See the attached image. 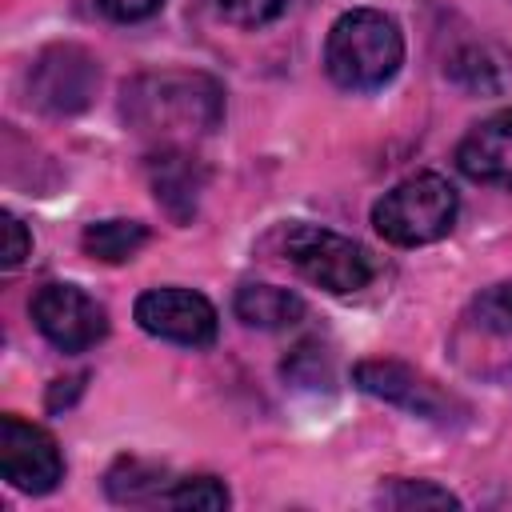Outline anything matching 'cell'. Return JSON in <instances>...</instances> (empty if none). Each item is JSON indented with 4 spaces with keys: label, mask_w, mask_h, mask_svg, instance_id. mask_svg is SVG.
Returning a JSON list of instances; mask_svg holds the SVG:
<instances>
[{
    "label": "cell",
    "mask_w": 512,
    "mask_h": 512,
    "mask_svg": "<svg viewBox=\"0 0 512 512\" xmlns=\"http://www.w3.org/2000/svg\"><path fill=\"white\" fill-rule=\"evenodd\" d=\"M124 120L144 132L176 144L184 136H204L224 116V92L204 72H144L124 84Z\"/></svg>",
    "instance_id": "1"
},
{
    "label": "cell",
    "mask_w": 512,
    "mask_h": 512,
    "mask_svg": "<svg viewBox=\"0 0 512 512\" xmlns=\"http://www.w3.org/2000/svg\"><path fill=\"white\" fill-rule=\"evenodd\" d=\"M404 64V36L388 12L352 8L344 12L324 40V68L340 88L372 92L384 88Z\"/></svg>",
    "instance_id": "2"
},
{
    "label": "cell",
    "mask_w": 512,
    "mask_h": 512,
    "mask_svg": "<svg viewBox=\"0 0 512 512\" xmlns=\"http://www.w3.org/2000/svg\"><path fill=\"white\" fill-rule=\"evenodd\" d=\"M456 212V188L436 172H416L372 204V228L396 248H420L444 240L456 224Z\"/></svg>",
    "instance_id": "3"
},
{
    "label": "cell",
    "mask_w": 512,
    "mask_h": 512,
    "mask_svg": "<svg viewBox=\"0 0 512 512\" xmlns=\"http://www.w3.org/2000/svg\"><path fill=\"white\" fill-rule=\"evenodd\" d=\"M280 244H284V260L304 280H312L316 288H324L332 296L360 292L376 272L372 256L356 240H348L332 228H320V224H288L280 232Z\"/></svg>",
    "instance_id": "4"
},
{
    "label": "cell",
    "mask_w": 512,
    "mask_h": 512,
    "mask_svg": "<svg viewBox=\"0 0 512 512\" xmlns=\"http://www.w3.org/2000/svg\"><path fill=\"white\" fill-rule=\"evenodd\" d=\"M96 84H100L96 56L80 44H52L28 68L32 104L44 112H56V116H72V112L88 108L96 96Z\"/></svg>",
    "instance_id": "5"
},
{
    "label": "cell",
    "mask_w": 512,
    "mask_h": 512,
    "mask_svg": "<svg viewBox=\"0 0 512 512\" xmlns=\"http://www.w3.org/2000/svg\"><path fill=\"white\" fill-rule=\"evenodd\" d=\"M36 332L60 352H84L108 336V312L76 284H44L32 296Z\"/></svg>",
    "instance_id": "6"
},
{
    "label": "cell",
    "mask_w": 512,
    "mask_h": 512,
    "mask_svg": "<svg viewBox=\"0 0 512 512\" xmlns=\"http://www.w3.org/2000/svg\"><path fill=\"white\" fill-rule=\"evenodd\" d=\"M132 316L148 336H160V340H172L184 348H208L220 328L212 300L192 288H176V284L140 292Z\"/></svg>",
    "instance_id": "7"
},
{
    "label": "cell",
    "mask_w": 512,
    "mask_h": 512,
    "mask_svg": "<svg viewBox=\"0 0 512 512\" xmlns=\"http://www.w3.org/2000/svg\"><path fill=\"white\" fill-rule=\"evenodd\" d=\"M0 472L12 488L28 496H44L64 480V456L40 424L24 416H4L0 420Z\"/></svg>",
    "instance_id": "8"
},
{
    "label": "cell",
    "mask_w": 512,
    "mask_h": 512,
    "mask_svg": "<svg viewBox=\"0 0 512 512\" xmlns=\"http://www.w3.org/2000/svg\"><path fill=\"white\" fill-rule=\"evenodd\" d=\"M352 380L360 392L380 396V400L408 408L416 416H428V420H448V412H452V396H444L428 376H420L416 368H408L400 360H360L352 368Z\"/></svg>",
    "instance_id": "9"
},
{
    "label": "cell",
    "mask_w": 512,
    "mask_h": 512,
    "mask_svg": "<svg viewBox=\"0 0 512 512\" xmlns=\"http://www.w3.org/2000/svg\"><path fill=\"white\" fill-rule=\"evenodd\" d=\"M456 164L476 184L512 188V108L484 116L456 148Z\"/></svg>",
    "instance_id": "10"
},
{
    "label": "cell",
    "mask_w": 512,
    "mask_h": 512,
    "mask_svg": "<svg viewBox=\"0 0 512 512\" xmlns=\"http://www.w3.org/2000/svg\"><path fill=\"white\" fill-rule=\"evenodd\" d=\"M456 344L464 352H476V356L488 352V344H496L492 356H504L508 360V348H512V280L492 284L488 292H480L472 300V308L460 320Z\"/></svg>",
    "instance_id": "11"
},
{
    "label": "cell",
    "mask_w": 512,
    "mask_h": 512,
    "mask_svg": "<svg viewBox=\"0 0 512 512\" xmlns=\"http://www.w3.org/2000/svg\"><path fill=\"white\" fill-rule=\"evenodd\" d=\"M204 184V172L196 164V156L180 152L176 144H164L156 156H152V188H156V200L176 216V220H188L196 212V192Z\"/></svg>",
    "instance_id": "12"
},
{
    "label": "cell",
    "mask_w": 512,
    "mask_h": 512,
    "mask_svg": "<svg viewBox=\"0 0 512 512\" xmlns=\"http://www.w3.org/2000/svg\"><path fill=\"white\" fill-rule=\"evenodd\" d=\"M232 308L248 328H260V332L292 328L304 316V300L292 288H276V284H244V288H236Z\"/></svg>",
    "instance_id": "13"
},
{
    "label": "cell",
    "mask_w": 512,
    "mask_h": 512,
    "mask_svg": "<svg viewBox=\"0 0 512 512\" xmlns=\"http://www.w3.org/2000/svg\"><path fill=\"white\" fill-rule=\"evenodd\" d=\"M144 244H148V228L140 220H96L80 236V248L100 264H124Z\"/></svg>",
    "instance_id": "14"
},
{
    "label": "cell",
    "mask_w": 512,
    "mask_h": 512,
    "mask_svg": "<svg viewBox=\"0 0 512 512\" xmlns=\"http://www.w3.org/2000/svg\"><path fill=\"white\" fill-rule=\"evenodd\" d=\"M172 480L164 476V468L144 464V460H120L108 472V496L120 504H152V500H168Z\"/></svg>",
    "instance_id": "15"
},
{
    "label": "cell",
    "mask_w": 512,
    "mask_h": 512,
    "mask_svg": "<svg viewBox=\"0 0 512 512\" xmlns=\"http://www.w3.org/2000/svg\"><path fill=\"white\" fill-rule=\"evenodd\" d=\"M384 508H460V500L432 480H392L376 492Z\"/></svg>",
    "instance_id": "16"
},
{
    "label": "cell",
    "mask_w": 512,
    "mask_h": 512,
    "mask_svg": "<svg viewBox=\"0 0 512 512\" xmlns=\"http://www.w3.org/2000/svg\"><path fill=\"white\" fill-rule=\"evenodd\" d=\"M164 504H172V508H196V512H220V508L232 504V496H228L224 480H216V476H184V480H172Z\"/></svg>",
    "instance_id": "17"
},
{
    "label": "cell",
    "mask_w": 512,
    "mask_h": 512,
    "mask_svg": "<svg viewBox=\"0 0 512 512\" xmlns=\"http://www.w3.org/2000/svg\"><path fill=\"white\" fill-rule=\"evenodd\" d=\"M212 8L228 20V24H240V28H260L268 20H276L288 0H212Z\"/></svg>",
    "instance_id": "18"
},
{
    "label": "cell",
    "mask_w": 512,
    "mask_h": 512,
    "mask_svg": "<svg viewBox=\"0 0 512 512\" xmlns=\"http://www.w3.org/2000/svg\"><path fill=\"white\" fill-rule=\"evenodd\" d=\"M28 252H32V236H28V228L20 224V216L4 212V252H0V264H4V268H16V264L28 260Z\"/></svg>",
    "instance_id": "19"
},
{
    "label": "cell",
    "mask_w": 512,
    "mask_h": 512,
    "mask_svg": "<svg viewBox=\"0 0 512 512\" xmlns=\"http://www.w3.org/2000/svg\"><path fill=\"white\" fill-rule=\"evenodd\" d=\"M164 0H96V8L116 20V24H136V20H148L152 12H160Z\"/></svg>",
    "instance_id": "20"
}]
</instances>
